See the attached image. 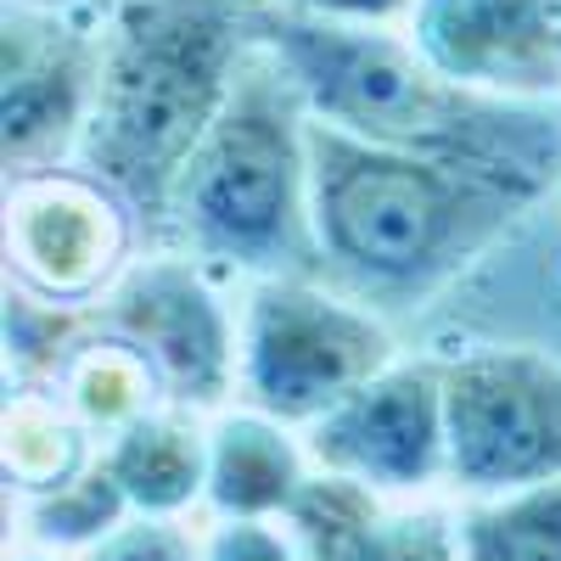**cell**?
Returning <instances> with one entry per match:
<instances>
[{"mask_svg":"<svg viewBox=\"0 0 561 561\" xmlns=\"http://www.w3.org/2000/svg\"><path fill=\"white\" fill-rule=\"evenodd\" d=\"M275 7H293V12H309V18H332V23L388 28V23L415 12V0H275Z\"/></svg>","mask_w":561,"mask_h":561,"instance_id":"obj_21","label":"cell"},{"mask_svg":"<svg viewBox=\"0 0 561 561\" xmlns=\"http://www.w3.org/2000/svg\"><path fill=\"white\" fill-rule=\"evenodd\" d=\"M460 561H561V478L466 511Z\"/></svg>","mask_w":561,"mask_h":561,"instance_id":"obj_15","label":"cell"},{"mask_svg":"<svg viewBox=\"0 0 561 561\" xmlns=\"http://www.w3.org/2000/svg\"><path fill=\"white\" fill-rule=\"evenodd\" d=\"M287 517L309 561H460L444 511H388L377 489L343 472L309 478Z\"/></svg>","mask_w":561,"mask_h":561,"instance_id":"obj_12","label":"cell"},{"mask_svg":"<svg viewBox=\"0 0 561 561\" xmlns=\"http://www.w3.org/2000/svg\"><path fill=\"white\" fill-rule=\"evenodd\" d=\"M102 460L140 517H169V511L208 494V438H197L174 415L124 421Z\"/></svg>","mask_w":561,"mask_h":561,"instance_id":"obj_14","label":"cell"},{"mask_svg":"<svg viewBox=\"0 0 561 561\" xmlns=\"http://www.w3.org/2000/svg\"><path fill=\"white\" fill-rule=\"evenodd\" d=\"M449 478L517 494L561 478V359L545 348H478L444 365Z\"/></svg>","mask_w":561,"mask_h":561,"instance_id":"obj_6","label":"cell"},{"mask_svg":"<svg viewBox=\"0 0 561 561\" xmlns=\"http://www.w3.org/2000/svg\"><path fill=\"white\" fill-rule=\"evenodd\" d=\"M309 449L325 472L359 478L377 494H404L449 472L444 438V365H388L320 421Z\"/></svg>","mask_w":561,"mask_h":561,"instance_id":"obj_9","label":"cell"},{"mask_svg":"<svg viewBox=\"0 0 561 561\" xmlns=\"http://www.w3.org/2000/svg\"><path fill=\"white\" fill-rule=\"evenodd\" d=\"M90 561H192V545H185L169 523L140 517V523L113 528L96 550H90Z\"/></svg>","mask_w":561,"mask_h":561,"instance_id":"obj_19","label":"cell"},{"mask_svg":"<svg viewBox=\"0 0 561 561\" xmlns=\"http://www.w3.org/2000/svg\"><path fill=\"white\" fill-rule=\"evenodd\" d=\"M107 28H84L45 7H12L0 18V124H7V174L57 169L96 107Z\"/></svg>","mask_w":561,"mask_h":561,"instance_id":"obj_7","label":"cell"},{"mask_svg":"<svg viewBox=\"0 0 561 561\" xmlns=\"http://www.w3.org/2000/svg\"><path fill=\"white\" fill-rule=\"evenodd\" d=\"M102 325L118 332L124 343L140 348L158 370V382L180 404H219L230 388V320L214 298V287L197 275L192 259H147L135 264L118 287L107 293Z\"/></svg>","mask_w":561,"mask_h":561,"instance_id":"obj_10","label":"cell"},{"mask_svg":"<svg viewBox=\"0 0 561 561\" xmlns=\"http://www.w3.org/2000/svg\"><path fill=\"white\" fill-rule=\"evenodd\" d=\"M287 421L264 410L253 415H225L208 438V505L219 517H270L298 500L304 460L298 444L280 433Z\"/></svg>","mask_w":561,"mask_h":561,"instance_id":"obj_13","label":"cell"},{"mask_svg":"<svg viewBox=\"0 0 561 561\" xmlns=\"http://www.w3.org/2000/svg\"><path fill=\"white\" fill-rule=\"evenodd\" d=\"M253 39L287 62L314 118L359 140L483 174L539 203L561 180V102L460 84L410 45V34L332 23L293 7H248Z\"/></svg>","mask_w":561,"mask_h":561,"instance_id":"obj_1","label":"cell"},{"mask_svg":"<svg viewBox=\"0 0 561 561\" xmlns=\"http://www.w3.org/2000/svg\"><path fill=\"white\" fill-rule=\"evenodd\" d=\"M309 118L287 62L253 39L169 208L174 230L203 259L264 275L280 264H320L309 230Z\"/></svg>","mask_w":561,"mask_h":561,"instance_id":"obj_4","label":"cell"},{"mask_svg":"<svg viewBox=\"0 0 561 561\" xmlns=\"http://www.w3.org/2000/svg\"><path fill=\"white\" fill-rule=\"evenodd\" d=\"M129 494L118 489V478L107 472V460L84 466V472L51 494H39L34 505V534L45 545H102L113 528H124L129 517Z\"/></svg>","mask_w":561,"mask_h":561,"instance_id":"obj_17","label":"cell"},{"mask_svg":"<svg viewBox=\"0 0 561 561\" xmlns=\"http://www.w3.org/2000/svg\"><path fill=\"white\" fill-rule=\"evenodd\" d=\"M410 45L460 84L561 102L545 0H415Z\"/></svg>","mask_w":561,"mask_h":561,"instance_id":"obj_11","label":"cell"},{"mask_svg":"<svg viewBox=\"0 0 561 561\" xmlns=\"http://www.w3.org/2000/svg\"><path fill=\"white\" fill-rule=\"evenodd\" d=\"M248 45L253 28L242 0H124L107 23L79 169L113 185L135 219L163 225Z\"/></svg>","mask_w":561,"mask_h":561,"instance_id":"obj_3","label":"cell"},{"mask_svg":"<svg viewBox=\"0 0 561 561\" xmlns=\"http://www.w3.org/2000/svg\"><path fill=\"white\" fill-rule=\"evenodd\" d=\"M534 203L505 185L309 118V230L343 287L421 304L472 270Z\"/></svg>","mask_w":561,"mask_h":561,"instance_id":"obj_2","label":"cell"},{"mask_svg":"<svg viewBox=\"0 0 561 561\" xmlns=\"http://www.w3.org/2000/svg\"><path fill=\"white\" fill-rule=\"evenodd\" d=\"M7 466L18 472L23 489H39V494L73 483L84 472L79 427L51 404H18L7 415Z\"/></svg>","mask_w":561,"mask_h":561,"instance_id":"obj_18","label":"cell"},{"mask_svg":"<svg viewBox=\"0 0 561 561\" xmlns=\"http://www.w3.org/2000/svg\"><path fill=\"white\" fill-rule=\"evenodd\" d=\"M393 365V332L343 293L304 275H270L242 314L237 370L248 399L275 421H320Z\"/></svg>","mask_w":561,"mask_h":561,"instance_id":"obj_5","label":"cell"},{"mask_svg":"<svg viewBox=\"0 0 561 561\" xmlns=\"http://www.w3.org/2000/svg\"><path fill=\"white\" fill-rule=\"evenodd\" d=\"M545 23H550V51L561 62V0H545Z\"/></svg>","mask_w":561,"mask_h":561,"instance_id":"obj_22","label":"cell"},{"mask_svg":"<svg viewBox=\"0 0 561 561\" xmlns=\"http://www.w3.org/2000/svg\"><path fill=\"white\" fill-rule=\"evenodd\" d=\"M158 370L140 359L135 343H124L118 332H107L102 343H84L73 359H68V393L73 404L90 415V421H135L147 415L140 404L152 399Z\"/></svg>","mask_w":561,"mask_h":561,"instance_id":"obj_16","label":"cell"},{"mask_svg":"<svg viewBox=\"0 0 561 561\" xmlns=\"http://www.w3.org/2000/svg\"><path fill=\"white\" fill-rule=\"evenodd\" d=\"M129 203L90 169L12 174L7 253L45 304H79L102 293L129 248Z\"/></svg>","mask_w":561,"mask_h":561,"instance_id":"obj_8","label":"cell"},{"mask_svg":"<svg viewBox=\"0 0 561 561\" xmlns=\"http://www.w3.org/2000/svg\"><path fill=\"white\" fill-rule=\"evenodd\" d=\"M203 561H293V550L275 528H264V517H225Z\"/></svg>","mask_w":561,"mask_h":561,"instance_id":"obj_20","label":"cell"}]
</instances>
